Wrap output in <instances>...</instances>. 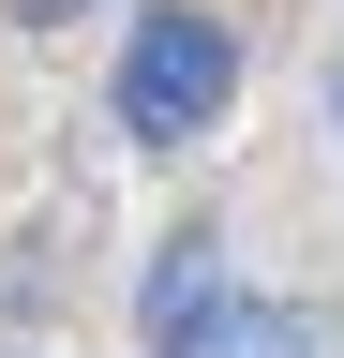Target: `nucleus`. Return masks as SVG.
<instances>
[{
    "label": "nucleus",
    "instance_id": "f257e3e1",
    "mask_svg": "<svg viewBox=\"0 0 344 358\" xmlns=\"http://www.w3.org/2000/svg\"><path fill=\"white\" fill-rule=\"evenodd\" d=\"M105 105H120L135 150H195V134H225V105H240V30L209 15V0H150V15L120 30Z\"/></svg>",
    "mask_w": 344,
    "mask_h": 358
},
{
    "label": "nucleus",
    "instance_id": "f03ea898",
    "mask_svg": "<svg viewBox=\"0 0 344 358\" xmlns=\"http://www.w3.org/2000/svg\"><path fill=\"white\" fill-rule=\"evenodd\" d=\"M165 358H344V313H329V299H254V284H240V299H209Z\"/></svg>",
    "mask_w": 344,
    "mask_h": 358
},
{
    "label": "nucleus",
    "instance_id": "7ed1b4c3",
    "mask_svg": "<svg viewBox=\"0 0 344 358\" xmlns=\"http://www.w3.org/2000/svg\"><path fill=\"white\" fill-rule=\"evenodd\" d=\"M209 299H240V284H225V239H209V224H180V239L135 268V329H150V343H180Z\"/></svg>",
    "mask_w": 344,
    "mask_h": 358
},
{
    "label": "nucleus",
    "instance_id": "20e7f679",
    "mask_svg": "<svg viewBox=\"0 0 344 358\" xmlns=\"http://www.w3.org/2000/svg\"><path fill=\"white\" fill-rule=\"evenodd\" d=\"M0 15H15V30H75L90 0H0Z\"/></svg>",
    "mask_w": 344,
    "mask_h": 358
},
{
    "label": "nucleus",
    "instance_id": "39448f33",
    "mask_svg": "<svg viewBox=\"0 0 344 358\" xmlns=\"http://www.w3.org/2000/svg\"><path fill=\"white\" fill-rule=\"evenodd\" d=\"M329 134H344V75H329Z\"/></svg>",
    "mask_w": 344,
    "mask_h": 358
}]
</instances>
